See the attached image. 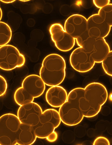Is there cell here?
<instances>
[{"label": "cell", "instance_id": "6da1fadb", "mask_svg": "<svg viewBox=\"0 0 112 145\" xmlns=\"http://www.w3.org/2000/svg\"><path fill=\"white\" fill-rule=\"evenodd\" d=\"M108 97L107 88L102 84L94 82L87 85L79 102V108L84 117L90 118L96 116Z\"/></svg>", "mask_w": 112, "mask_h": 145}, {"label": "cell", "instance_id": "7a4b0ae2", "mask_svg": "<svg viewBox=\"0 0 112 145\" xmlns=\"http://www.w3.org/2000/svg\"><path fill=\"white\" fill-rule=\"evenodd\" d=\"M65 61L61 55L52 53L47 55L43 60L40 76L46 85L59 86L66 76Z\"/></svg>", "mask_w": 112, "mask_h": 145}, {"label": "cell", "instance_id": "3957f363", "mask_svg": "<svg viewBox=\"0 0 112 145\" xmlns=\"http://www.w3.org/2000/svg\"><path fill=\"white\" fill-rule=\"evenodd\" d=\"M84 92V88H82L73 89L68 95L67 101L60 107L58 112L64 124L73 126L79 124L84 119L79 102Z\"/></svg>", "mask_w": 112, "mask_h": 145}, {"label": "cell", "instance_id": "277c9868", "mask_svg": "<svg viewBox=\"0 0 112 145\" xmlns=\"http://www.w3.org/2000/svg\"><path fill=\"white\" fill-rule=\"evenodd\" d=\"M21 123L17 116L11 113L0 117V145H16V135Z\"/></svg>", "mask_w": 112, "mask_h": 145}, {"label": "cell", "instance_id": "5b68a950", "mask_svg": "<svg viewBox=\"0 0 112 145\" xmlns=\"http://www.w3.org/2000/svg\"><path fill=\"white\" fill-rule=\"evenodd\" d=\"M59 112L54 109L46 110L41 114L38 124L33 127L36 137L46 139L61 124Z\"/></svg>", "mask_w": 112, "mask_h": 145}, {"label": "cell", "instance_id": "8992f818", "mask_svg": "<svg viewBox=\"0 0 112 145\" xmlns=\"http://www.w3.org/2000/svg\"><path fill=\"white\" fill-rule=\"evenodd\" d=\"M25 57L19 50L11 45L0 47V69L9 71L24 65Z\"/></svg>", "mask_w": 112, "mask_h": 145}, {"label": "cell", "instance_id": "52a82bcc", "mask_svg": "<svg viewBox=\"0 0 112 145\" xmlns=\"http://www.w3.org/2000/svg\"><path fill=\"white\" fill-rule=\"evenodd\" d=\"M49 32L54 45L60 51L68 52L74 47L75 39L64 30L61 24H52L49 28Z\"/></svg>", "mask_w": 112, "mask_h": 145}, {"label": "cell", "instance_id": "ba28073f", "mask_svg": "<svg viewBox=\"0 0 112 145\" xmlns=\"http://www.w3.org/2000/svg\"><path fill=\"white\" fill-rule=\"evenodd\" d=\"M69 61L72 67L81 73L89 72L96 63L90 53L81 47L77 48L72 52Z\"/></svg>", "mask_w": 112, "mask_h": 145}, {"label": "cell", "instance_id": "9c48e42d", "mask_svg": "<svg viewBox=\"0 0 112 145\" xmlns=\"http://www.w3.org/2000/svg\"><path fill=\"white\" fill-rule=\"evenodd\" d=\"M43 112L41 106L36 103L32 102L20 106L17 117L21 123L34 127L38 124Z\"/></svg>", "mask_w": 112, "mask_h": 145}, {"label": "cell", "instance_id": "30bf717a", "mask_svg": "<svg viewBox=\"0 0 112 145\" xmlns=\"http://www.w3.org/2000/svg\"><path fill=\"white\" fill-rule=\"evenodd\" d=\"M111 28L98 14L92 15L87 20V31L94 39H105L109 34Z\"/></svg>", "mask_w": 112, "mask_h": 145}, {"label": "cell", "instance_id": "8fae6325", "mask_svg": "<svg viewBox=\"0 0 112 145\" xmlns=\"http://www.w3.org/2000/svg\"><path fill=\"white\" fill-rule=\"evenodd\" d=\"M87 27V19L80 14H73L69 16L64 24V30L75 40L86 31Z\"/></svg>", "mask_w": 112, "mask_h": 145}, {"label": "cell", "instance_id": "7c38bea8", "mask_svg": "<svg viewBox=\"0 0 112 145\" xmlns=\"http://www.w3.org/2000/svg\"><path fill=\"white\" fill-rule=\"evenodd\" d=\"M22 87L34 99L42 96L46 85L39 75L32 74L26 77L22 82Z\"/></svg>", "mask_w": 112, "mask_h": 145}, {"label": "cell", "instance_id": "4fadbf2b", "mask_svg": "<svg viewBox=\"0 0 112 145\" xmlns=\"http://www.w3.org/2000/svg\"><path fill=\"white\" fill-rule=\"evenodd\" d=\"M68 94L66 90L61 86L51 87L46 92L47 103L54 108H60L67 101Z\"/></svg>", "mask_w": 112, "mask_h": 145}, {"label": "cell", "instance_id": "5bb4252c", "mask_svg": "<svg viewBox=\"0 0 112 145\" xmlns=\"http://www.w3.org/2000/svg\"><path fill=\"white\" fill-rule=\"evenodd\" d=\"M33 127L21 123L16 135L17 144L19 145H31L37 139Z\"/></svg>", "mask_w": 112, "mask_h": 145}, {"label": "cell", "instance_id": "9a60e30c", "mask_svg": "<svg viewBox=\"0 0 112 145\" xmlns=\"http://www.w3.org/2000/svg\"><path fill=\"white\" fill-rule=\"evenodd\" d=\"M111 51L109 44L105 39H95L90 52L95 63H101Z\"/></svg>", "mask_w": 112, "mask_h": 145}, {"label": "cell", "instance_id": "2e32d148", "mask_svg": "<svg viewBox=\"0 0 112 145\" xmlns=\"http://www.w3.org/2000/svg\"><path fill=\"white\" fill-rule=\"evenodd\" d=\"M95 39L90 36L87 30L75 39L77 44L87 52L90 53Z\"/></svg>", "mask_w": 112, "mask_h": 145}, {"label": "cell", "instance_id": "e0dca14e", "mask_svg": "<svg viewBox=\"0 0 112 145\" xmlns=\"http://www.w3.org/2000/svg\"><path fill=\"white\" fill-rule=\"evenodd\" d=\"M34 99L22 87L17 89L14 93V101L20 106L33 102Z\"/></svg>", "mask_w": 112, "mask_h": 145}, {"label": "cell", "instance_id": "ac0fdd59", "mask_svg": "<svg viewBox=\"0 0 112 145\" xmlns=\"http://www.w3.org/2000/svg\"><path fill=\"white\" fill-rule=\"evenodd\" d=\"M12 36V30L8 24L0 22V47L7 45Z\"/></svg>", "mask_w": 112, "mask_h": 145}, {"label": "cell", "instance_id": "d6986e66", "mask_svg": "<svg viewBox=\"0 0 112 145\" xmlns=\"http://www.w3.org/2000/svg\"><path fill=\"white\" fill-rule=\"evenodd\" d=\"M98 15L110 26H112V5L110 3L100 8Z\"/></svg>", "mask_w": 112, "mask_h": 145}, {"label": "cell", "instance_id": "ffe728a7", "mask_svg": "<svg viewBox=\"0 0 112 145\" xmlns=\"http://www.w3.org/2000/svg\"><path fill=\"white\" fill-rule=\"evenodd\" d=\"M102 68L104 71L109 76H112V51L109 54L102 62Z\"/></svg>", "mask_w": 112, "mask_h": 145}, {"label": "cell", "instance_id": "44dd1931", "mask_svg": "<svg viewBox=\"0 0 112 145\" xmlns=\"http://www.w3.org/2000/svg\"><path fill=\"white\" fill-rule=\"evenodd\" d=\"M7 83L5 78L0 75V97L3 96L7 89Z\"/></svg>", "mask_w": 112, "mask_h": 145}, {"label": "cell", "instance_id": "7402d4cb", "mask_svg": "<svg viewBox=\"0 0 112 145\" xmlns=\"http://www.w3.org/2000/svg\"><path fill=\"white\" fill-rule=\"evenodd\" d=\"M93 145H110L109 141L107 138L103 136H99L94 140Z\"/></svg>", "mask_w": 112, "mask_h": 145}, {"label": "cell", "instance_id": "603a6c76", "mask_svg": "<svg viewBox=\"0 0 112 145\" xmlns=\"http://www.w3.org/2000/svg\"><path fill=\"white\" fill-rule=\"evenodd\" d=\"M95 6L97 8H101L110 4L109 0H94L93 1Z\"/></svg>", "mask_w": 112, "mask_h": 145}, {"label": "cell", "instance_id": "cb8c5ba5", "mask_svg": "<svg viewBox=\"0 0 112 145\" xmlns=\"http://www.w3.org/2000/svg\"><path fill=\"white\" fill-rule=\"evenodd\" d=\"M58 135L57 133L55 131L52 133L46 139L50 142H54L58 139Z\"/></svg>", "mask_w": 112, "mask_h": 145}, {"label": "cell", "instance_id": "d4e9b609", "mask_svg": "<svg viewBox=\"0 0 112 145\" xmlns=\"http://www.w3.org/2000/svg\"><path fill=\"white\" fill-rule=\"evenodd\" d=\"M15 1V0H11V1H10V0H8V1L1 0V1L3 3H10L14 2Z\"/></svg>", "mask_w": 112, "mask_h": 145}, {"label": "cell", "instance_id": "484cf974", "mask_svg": "<svg viewBox=\"0 0 112 145\" xmlns=\"http://www.w3.org/2000/svg\"><path fill=\"white\" fill-rule=\"evenodd\" d=\"M3 17V12L1 8L0 7V21L1 20L2 18Z\"/></svg>", "mask_w": 112, "mask_h": 145}, {"label": "cell", "instance_id": "4316f807", "mask_svg": "<svg viewBox=\"0 0 112 145\" xmlns=\"http://www.w3.org/2000/svg\"><path fill=\"white\" fill-rule=\"evenodd\" d=\"M22 1V2H27V1H29V0H28V1Z\"/></svg>", "mask_w": 112, "mask_h": 145}]
</instances>
